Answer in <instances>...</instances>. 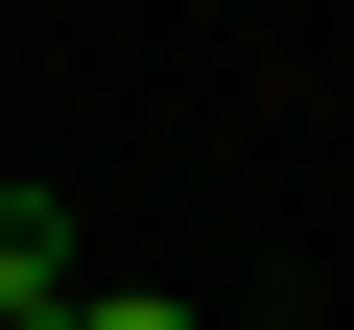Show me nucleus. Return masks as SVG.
I'll return each instance as SVG.
<instances>
[{"instance_id": "1", "label": "nucleus", "mask_w": 354, "mask_h": 330, "mask_svg": "<svg viewBox=\"0 0 354 330\" xmlns=\"http://www.w3.org/2000/svg\"><path fill=\"white\" fill-rule=\"evenodd\" d=\"M71 283H95L71 213H48V189H0V330H71Z\"/></svg>"}, {"instance_id": "2", "label": "nucleus", "mask_w": 354, "mask_h": 330, "mask_svg": "<svg viewBox=\"0 0 354 330\" xmlns=\"http://www.w3.org/2000/svg\"><path fill=\"white\" fill-rule=\"evenodd\" d=\"M71 330H213L189 283H71Z\"/></svg>"}]
</instances>
